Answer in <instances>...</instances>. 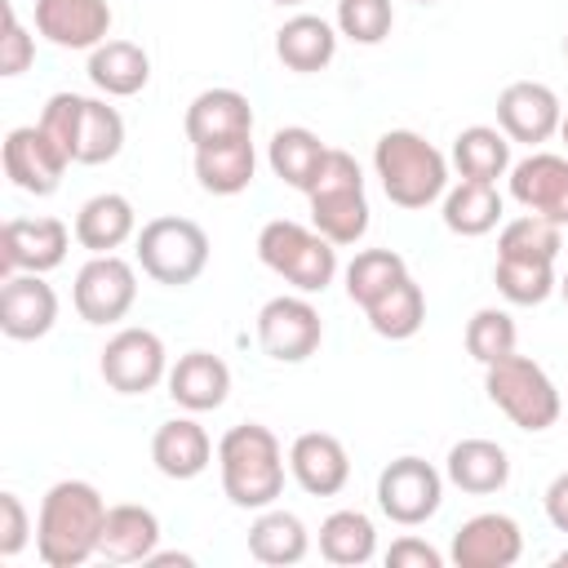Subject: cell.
I'll list each match as a JSON object with an SVG mask.
<instances>
[{
	"mask_svg": "<svg viewBox=\"0 0 568 568\" xmlns=\"http://www.w3.org/2000/svg\"><path fill=\"white\" fill-rule=\"evenodd\" d=\"M75 244L89 248V253H115L124 240L138 235V213L129 204V195L120 191H102V195H89L75 213Z\"/></svg>",
	"mask_w": 568,
	"mask_h": 568,
	"instance_id": "25",
	"label": "cell"
},
{
	"mask_svg": "<svg viewBox=\"0 0 568 568\" xmlns=\"http://www.w3.org/2000/svg\"><path fill=\"white\" fill-rule=\"evenodd\" d=\"M151 462L164 479H195L213 462V439L195 417H169L151 439Z\"/></svg>",
	"mask_w": 568,
	"mask_h": 568,
	"instance_id": "22",
	"label": "cell"
},
{
	"mask_svg": "<svg viewBox=\"0 0 568 568\" xmlns=\"http://www.w3.org/2000/svg\"><path fill=\"white\" fill-rule=\"evenodd\" d=\"M80 111H84V98L80 93H53L49 102H44V111H40V129L71 155V164H75V129H80Z\"/></svg>",
	"mask_w": 568,
	"mask_h": 568,
	"instance_id": "41",
	"label": "cell"
},
{
	"mask_svg": "<svg viewBox=\"0 0 568 568\" xmlns=\"http://www.w3.org/2000/svg\"><path fill=\"white\" fill-rule=\"evenodd\" d=\"M36 31L58 49H98L111 31L106 0H36Z\"/></svg>",
	"mask_w": 568,
	"mask_h": 568,
	"instance_id": "19",
	"label": "cell"
},
{
	"mask_svg": "<svg viewBox=\"0 0 568 568\" xmlns=\"http://www.w3.org/2000/svg\"><path fill=\"white\" fill-rule=\"evenodd\" d=\"M186 142L191 146H209V142H226V138H248L253 133V106L240 89H204L191 98L186 115H182Z\"/></svg>",
	"mask_w": 568,
	"mask_h": 568,
	"instance_id": "20",
	"label": "cell"
},
{
	"mask_svg": "<svg viewBox=\"0 0 568 568\" xmlns=\"http://www.w3.org/2000/svg\"><path fill=\"white\" fill-rule=\"evenodd\" d=\"M493 280H497V293L515 306H541L555 288H559V275H555V262H519V257H497L493 266Z\"/></svg>",
	"mask_w": 568,
	"mask_h": 568,
	"instance_id": "38",
	"label": "cell"
},
{
	"mask_svg": "<svg viewBox=\"0 0 568 568\" xmlns=\"http://www.w3.org/2000/svg\"><path fill=\"white\" fill-rule=\"evenodd\" d=\"M160 546V519L155 510L138 506V501H120L106 506V524H102V541L98 555L111 564H146Z\"/></svg>",
	"mask_w": 568,
	"mask_h": 568,
	"instance_id": "24",
	"label": "cell"
},
{
	"mask_svg": "<svg viewBox=\"0 0 568 568\" xmlns=\"http://www.w3.org/2000/svg\"><path fill=\"white\" fill-rule=\"evenodd\" d=\"M564 58H568V36H564Z\"/></svg>",
	"mask_w": 568,
	"mask_h": 568,
	"instance_id": "52",
	"label": "cell"
},
{
	"mask_svg": "<svg viewBox=\"0 0 568 568\" xmlns=\"http://www.w3.org/2000/svg\"><path fill=\"white\" fill-rule=\"evenodd\" d=\"M448 555H453L457 568H510L524 555V532L510 515L484 510V515H470L453 532Z\"/></svg>",
	"mask_w": 568,
	"mask_h": 568,
	"instance_id": "16",
	"label": "cell"
},
{
	"mask_svg": "<svg viewBox=\"0 0 568 568\" xmlns=\"http://www.w3.org/2000/svg\"><path fill=\"white\" fill-rule=\"evenodd\" d=\"M559 293H564V302H568V271L559 275Z\"/></svg>",
	"mask_w": 568,
	"mask_h": 568,
	"instance_id": "49",
	"label": "cell"
},
{
	"mask_svg": "<svg viewBox=\"0 0 568 568\" xmlns=\"http://www.w3.org/2000/svg\"><path fill=\"white\" fill-rule=\"evenodd\" d=\"M382 191L399 209H426L448 191V160L413 129H386L373 146Z\"/></svg>",
	"mask_w": 568,
	"mask_h": 568,
	"instance_id": "3",
	"label": "cell"
},
{
	"mask_svg": "<svg viewBox=\"0 0 568 568\" xmlns=\"http://www.w3.org/2000/svg\"><path fill=\"white\" fill-rule=\"evenodd\" d=\"M506 182H510V200L524 213H537V217L568 226V155L532 151V155L510 164Z\"/></svg>",
	"mask_w": 568,
	"mask_h": 568,
	"instance_id": "14",
	"label": "cell"
},
{
	"mask_svg": "<svg viewBox=\"0 0 568 568\" xmlns=\"http://www.w3.org/2000/svg\"><path fill=\"white\" fill-rule=\"evenodd\" d=\"M395 27L390 0H337V36L355 44H382Z\"/></svg>",
	"mask_w": 568,
	"mask_h": 568,
	"instance_id": "40",
	"label": "cell"
},
{
	"mask_svg": "<svg viewBox=\"0 0 568 568\" xmlns=\"http://www.w3.org/2000/svg\"><path fill=\"white\" fill-rule=\"evenodd\" d=\"M257 169V151H253V133L248 138H226V142H209L195 146V178L209 195H240L253 182Z\"/></svg>",
	"mask_w": 568,
	"mask_h": 568,
	"instance_id": "29",
	"label": "cell"
},
{
	"mask_svg": "<svg viewBox=\"0 0 568 568\" xmlns=\"http://www.w3.org/2000/svg\"><path fill=\"white\" fill-rule=\"evenodd\" d=\"M453 164L470 182H497L510 173V138L493 124H470L453 138Z\"/></svg>",
	"mask_w": 568,
	"mask_h": 568,
	"instance_id": "32",
	"label": "cell"
},
{
	"mask_svg": "<svg viewBox=\"0 0 568 568\" xmlns=\"http://www.w3.org/2000/svg\"><path fill=\"white\" fill-rule=\"evenodd\" d=\"M417 4H439V0H417Z\"/></svg>",
	"mask_w": 568,
	"mask_h": 568,
	"instance_id": "51",
	"label": "cell"
},
{
	"mask_svg": "<svg viewBox=\"0 0 568 568\" xmlns=\"http://www.w3.org/2000/svg\"><path fill=\"white\" fill-rule=\"evenodd\" d=\"M564 248V235H559V222L550 217H537V213H524V217H510L497 235V257H519V262H555Z\"/></svg>",
	"mask_w": 568,
	"mask_h": 568,
	"instance_id": "37",
	"label": "cell"
},
{
	"mask_svg": "<svg viewBox=\"0 0 568 568\" xmlns=\"http://www.w3.org/2000/svg\"><path fill=\"white\" fill-rule=\"evenodd\" d=\"M217 470L240 510H266L284 493V448L262 422H240L217 439Z\"/></svg>",
	"mask_w": 568,
	"mask_h": 568,
	"instance_id": "2",
	"label": "cell"
},
{
	"mask_svg": "<svg viewBox=\"0 0 568 568\" xmlns=\"http://www.w3.org/2000/svg\"><path fill=\"white\" fill-rule=\"evenodd\" d=\"M408 275V262L395 253V248H364L351 257L346 266V297L364 311L368 302H377L390 284H399Z\"/></svg>",
	"mask_w": 568,
	"mask_h": 568,
	"instance_id": "36",
	"label": "cell"
},
{
	"mask_svg": "<svg viewBox=\"0 0 568 568\" xmlns=\"http://www.w3.org/2000/svg\"><path fill=\"white\" fill-rule=\"evenodd\" d=\"M337 53V27L315 18V13H293L280 31H275V58L297 71V75H311V71H324Z\"/></svg>",
	"mask_w": 568,
	"mask_h": 568,
	"instance_id": "26",
	"label": "cell"
},
{
	"mask_svg": "<svg viewBox=\"0 0 568 568\" xmlns=\"http://www.w3.org/2000/svg\"><path fill=\"white\" fill-rule=\"evenodd\" d=\"M169 395L186 413L222 408L226 395H231V368H226V359L213 355V351H186V355H178V364L169 368Z\"/></svg>",
	"mask_w": 568,
	"mask_h": 568,
	"instance_id": "21",
	"label": "cell"
},
{
	"mask_svg": "<svg viewBox=\"0 0 568 568\" xmlns=\"http://www.w3.org/2000/svg\"><path fill=\"white\" fill-rule=\"evenodd\" d=\"M311 200V226L333 240L337 248L342 244H359L368 235V195H364V173H359V160L342 146H328L324 151V164L306 191Z\"/></svg>",
	"mask_w": 568,
	"mask_h": 568,
	"instance_id": "4",
	"label": "cell"
},
{
	"mask_svg": "<svg viewBox=\"0 0 568 568\" xmlns=\"http://www.w3.org/2000/svg\"><path fill=\"white\" fill-rule=\"evenodd\" d=\"M71 235L62 217H9L0 231V275H18V271H53L67 262Z\"/></svg>",
	"mask_w": 568,
	"mask_h": 568,
	"instance_id": "12",
	"label": "cell"
},
{
	"mask_svg": "<svg viewBox=\"0 0 568 568\" xmlns=\"http://www.w3.org/2000/svg\"><path fill=\"white\" fill-rule=\"evenodd\" d=\"M439 501H444V475L426 457L404 453V457L382 466V475H377V506H382V515L390 524L417 528V524H426L439 510Z\"/></svg>",
	"mask_w": 568,
	"mask_h": 568,
	"instance_id": "8",
	"label": "cell"
},
{
	"mask_svg": "<svg viewBox=\"0 0 568 568\" xmlns=\"http://www.w3.org/2000/svg\"><path fill=\"white\" fill-rule=\"evenodd\" d=\"M98 373L115 395H146L160 382H169V351L151 328H120L102 346Z\"/></svg>",
	"mask_w": 568,
	"mask_h": 568,
	"instance_id": "10",
	"label": "cell"
},
{
	"mask_svg": "<svg viewBox=\"0 0 568 568\" xmlns=\"http://www.w3.org/2000/svg\"><path fill=\"white\" fill-rule=\"evenodd\" d=\"M501 213H506V204H501L497 182H470V178H462L453 191H444V226L453 235H466V240L488 235L501 222Z\"/></svg>",
	"mask_w": 568,
	"mask_h": 568,
	"instance_id": "31",
	"label": "cell"
},
{
	"mask_svg": "<svg viewBox=\"0 0 568 568\" xmlns=\"http://www.w3.org/2000/svg\"><path fill=\"white\" fill-rule=\"evenodd\" d=\"M31 537V519L18 493H0V559H13Z\"/></svg>",
	"mask_w": 568,
	"mask_h": 568,
	"instance_id": "43",
	"label": "cell"
},
{
	"mask_svg": "<svg viewBox=\"0 0 568 568\" xmlns=\"http://www.w3.org/2000/svg\"><path fill=\"white\" fill-rule=\"evenodd\" d=\"M257 257L297 293H324L337 275V244L293 217H275L257 231Z\"/></svg>",
	"mask_w": 568,
	"mask_h": 568,
	"instance_id": "5",
	"label": "cell"
},
{
	"mask_svg": "<svg viewBox=\"0 0 568 568\" xmlns=\"http://www.w3.org/2000/svg\"><path fill=\"white\" fill-rule=\"evenodd\" d=\"M444 475L448 484H457L462 493L470 497H488V493H501L510 484V457L497 439H457L448 448V462H444Z\"/></svg>",
	"mask_w": 568,
	"mask_h": 568,
	"instance_id": "23",
	"label": "cell"
},
{
	"mask_svg": "<svg viewBox=\"0 0 568 568\" xmlns=\"http://www.w3.org/2000/svg\"><path fill=\"white\" fill-rule=\"evenodd\" d=\"M320 555L337 568H359L377 555V528L364 510H333L320 524Z\"/></svg>",
	"mask_w": 568,
	"mask_h": 568,
	"instance_id": "34",
	"label": "cell"
},
{
	"mask_svg": "<svg viewBox=\"0 0 568 568\" xmlns=\"http://www.w3.org/2000/svg\"><path fill=\"white\" fill-rule=\"evenodd\" d=\"M306 550H311V532H306V524H302L293 510L266 506V510H257V519L248 524V555H253L257 564L288 568V564H302Z\"/></svg>",
	"mask_w": 568,
	"mask_h": 568,
	"instance_id": "28",
	"label": "cell"
},
{
	"mask_svg": "<svg viewBox=\"0 0 568 568\" xmlns=\"http://www.w3.org/2000/svg\"><path fill=\"white\" fill-rule=\"evenodd\" d=\"M515 342H519L515 320L506 311H497V306H479L470 315V324H466V351L484 368L497 364V359H506V355H515Z\"/></svg>",
	"mask_w": 568,
	"mask_h": 568,
	"instance_id": "39",
	"label": "cell"
},
{
	"mask_svg": "<svg viewBox=\"0 0 568 568\" xmlns=\"http://www.w3.org/2000/svg\"><path fill=\"white\" fill-rule=\"evenodd\" d=\"M106 524V501L89 479H58L40 497L36 555L44 568H80L98 555Z\"/></svg>",
	"mask_w": 568,
	"mask_h": 568,
	"instance_id": "1",
	"label": "cell"
},
{
	"mask_svg": "<svg viewBox=\"0 0 568 568\" xmlns=\"http://www.w3.org/2000/svg\"><path fill=\"white\" fill-rule=\"evenodd\" d=\"M89 80L106 98H133L151 80V58L133 40H102L98 49H89Z\"/></svg>",
	"mask_w": 568,
	"mask_h": 568,
	"instance_id": "27",
	"label": "cell"
},
{
	"mask_svg": "<svg viewBox=\"0 0 568 568\" xmlns=\"http://www.w3.org/2000/svg\"><path fill=\"white\" fill-rule=\"evenodd\" d=\"M559 138H564V146H568V111H564V120H559Z\"/></svg>",
	"mask_w": 568,
	"mask_h": 568,
	"instance_id": "47",
	"label": "cell"
},
{
	"mask_svg": "<svg viewBox=\"0 0 568 568\" xmlns=\"http://www.w3.org/2000/svg\"><path fill=\"white\" fill-rule=\"evenodd\" d=\"M36 58V40L18 22L13 4H4V36H0V75H22Z\"/></svg>",
	"mask_w": 568,
	"mask_h": 568,
	"instance_id": "42",
	"label": "cell"
},
{
	"mask_svg": "<svg viewBox=\"0 0 568 568\" xmlns=\"http://www.w3.org/2000/svg\"><path fill=\"white\" fill-rule=\"evenodd\" d=\"M324 142H320V133H311V129H302V124H288V129H275L271 133V146H266V164H271V173L280 178V182H288L293 191H311V182H315V173H320V164H324Z\"/></svg>",
	"mask_w": 568,
	"mask_h": 568,
	"instance_id": "30",
	"label": "cell"
},
{
	"mask_svg": "<svg viewBox=\"0 0 568 568\" xmlns=\"http://www.w3.org/2000/svg\"><path fill=\"white\" fill-rule=\"evenodd\" d=\"M559 120H564V106H559L555 89L541 80H515L497 93V129L510 142L537 146L559 133Z\"/></svg>",
	"mask_w": 568,
	"mask_h": 568,
	"instance_id": "15",
	"label": "cell"
},
{
	"mask_svg": "<svg viewBox=\"0 0 568 568\" xmlns=\"http://www.w3.org/2000/svg\"><path fill=\"white\" fill-rule=\"evenodd\" d=\"M138 266L164 284V288H186L204 275L209 266V235L200 222L191 217H151L142 231H138Z\"/></svg>",
	"mask_w": 568,
	"mask_h": 568,
	"instance_id": "7",
	"label": "cell"
},
{
	"mask_svg": "<svg viewBox=\"0 0 568 568\" xmlns=\"http://www.w3.org/2000/svg\"><path fill=\"white\" fill-rule=\"evenodd\" d=\"M75 315L84 324H115L133 311L138 302V271L133 262H124L120 253H93L80 271H75V288H71Z\"/></svg>",
	"mask_w": 568,
	"mask_h": 568,
	"instance_id": "9",
	"label": "cell"
},
{
	"mask_svg": "<svg viewBox=\"0 0 568 568\" xmlns=\"http://www.w3.org/2000/svg\"><path fill=\"white\" fill-rule=\"evenodd\" d=\"M364 315H368V328H373L377 337H386V342H408V337L422 328V320H426V293H422V284H417L413 275H404V280L390 284L377 302H368Z\"/></svg>",
	"mask_w": 568,
	"mask_h": 568,
	"instance_id": "33",
	"label": "cell"
},
{
	"mask_svg": "<svg viewBox=\"0 0 568 568\" xmlns=\"http://www.w3.org/2000/svg\"><path fill=\"white\" fill-rule=\"evenodd\" d=\"M124 146V120L102 98H84L80 129H75V164H106Z\"/></svg>",
	"mask_w": 568,
	"mask_h": 568,
	"instance_id": "35",
	"label": "cell"
},
{
	"mask_svg": "<svg viewBox=\"0 0 568 568\" xmlns=\"http://www.w3.org/2000/svg\"><path fill=\"white\" fill-rule=\"evenodd\" d=\"M67 164H71V155L40 124L9 129V138H4V173H9V182L18 191H27V195H53L62 186Z\"/></svg>",
	"mask_w": 568,
	"mask_h": 568,
	"instance_id": "13",
	"label": "cell"
},
{
	"mask_svg": "<svg viewBox=\"0 0 568 568\" xmlns=\"http://www.w3.org/2000/svg\"><path fill=\"white\" fill-rule=\"evenodd\" d=\"M146 564H151V568H169V564H178V568H191L195 559H191V555H182V550H155Z\"/></svg>",
	"mask_w": 568,
	"mask_h": 568,
	"instance_id": "46",
	"label": "cell"
},
{
	"mask_svg": "<svg viewBox=\"0 0 568 568\" xmlns=\"http://www.w3.org/2000/svg\"><path fill=\"white\" fill-rule=\"evenodd\" d=\"M58 324V293L36 271L4 275L0 284V333L13 342H36Z\"/></svg>",
	"mask_w": 568,
	"mask_h": 568,
	"instance_id": "17",
	"label": "cell"
},
{
	"mask_svg": "<svg viewBox=\"0 0 568 568\" xmlns=\"http://www.w3.org/2000/svg\"><path fill=\"white\" fill-rule=\"evenodd\" d=\"M555 568H568V550H559V555H555Z\"/></svg>",
	"mask_w": 568,
	"mask_h": 568,
	"instance_id": "48",
	"label": "cell"
},
{
	"mask_svg": "<svg viewBox=\"0 0 568 568\" xmlns=\"http://www.w3.org/2000/svg\"><path fill=\"white\" fill-rule=\"evenodd\" d=\"M484 390L488 399L519 426V430H550L564 413V399H559V386L550 382V373L528 359V355H506L497 364L484 368Z\"/></svg>",
	"mask_w": 568,
	"mask_h": 568,
	"instance_id": "6",
	"label": "cell"
},
{
	"mask_svg": "<svg viewBox=\"0 0 568 568\" xmlns=\"http://www.w3.org/2000/svg\"><path fill=\"white\" fill-rule=\"evenodd\" d=\"M271 4H306V0H271Z\"/></svg>",
	"mask_w": 568,
	"mask_h": 568,
	"instance_id": "50",
	"label": "cell"
},
{
	"mask_svg": "<svg viewBox=\"0 0 568 568\" xmlns=\"http://www.w3.org/2000/svg\"><path fill=\"white\" fill-rule=\"evenodd\" d=\"M257 342L275 364H302L324 342V320L306 293H280L257 311Z\"/></svg>",
	"mask_w": 568,
	"mask_h": 568,
	"instance_id": "11",
	"label": "cell"
},
{
	"mask_svg": "<svg viewBox=\"0 0 568 568\" xmlns=\"http://www.w3.org/2000/svg\"><path fill=\"white\" fill-rule=\"evenodd\" d=\"M386 564L390 568H444V555L422 537H399V541H390Z\"/></svg>",
	"mask_w": 568,
	"mask_h": 568,
	"instance_id": "44",
	"label": "cell"
},
{
	"mask_svg": "<svg viewBox=\"0 0 568 568\" xmlns=\"http://www.w3.org/2000/svg\"><path fill=\"white\" fill-rule=\"evenodd\" d=\"M288 475L297 479L302 493L311 497H337L351 479V457L346 444L328 430H306L288 448Z\"/></svg>",
	"mask_w": 568,
	"mask_h": 568,
	"instance_id": "18",
	"label": "cell"
},
{
	"mask_svg": "<svg viewBox=\"0 0 568 568\" xmlns=\"http://www.w3.org/2000/svg\"><path fill=\"white\" fill-rule=\"evenodd\" d=\"M546 519L559 528V532H568V470H559L555 479H550V488H546Z\"/></svg>",
	"mask_w": 568,
	"mask_h": 568,
	"instance_id": "45",
	"label": "cell"
}]
</instances>
